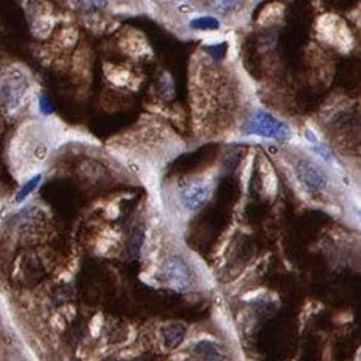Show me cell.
<instances>
[{"mask_svg":"<svg viewBox=\"0 0 361 361\" xmlns=\"http://www.w3.org/2000/svg\"><path fill=\"white\" fill-rule=\"evenodd\" d=\"M294 173L308 193H322L329 183V176L323 166L307 156L294 158Z\"/></svg>","mask_w":361,"mask_h":361,"instance_id":"cell-2","label":"cell"},{"mask_svg":"<svg viewBox=\"0 0 361 361\" xmlns=\"http://www.w3.org/2000/svg\"><path fill=\"white\" fill-rule=\"evenodd\" d=\"M143 241H145V231H143V228H137L135 233H133L132 241H130V252L133 255L140 254V250H142V246H143Z\"/></svg>","mask_w":361,"mask_h":361,"instance_id":"cell-12","label":"cell"},{"mask_svg":"<svg viewBox=\"0 0 361 361\" xmlns=\"http://www.w3.org/2000/svg\"><path fill=\"white\" fill-rule=\"evenodd\" d=\"M243 133L246 135H260L265 138H275L279 142L290 138V129L284 124L283 121L276 119L275 116L270 113L259 109L255 111L250 118L246 121V124L243 126Z\"/></svg>","mask_w":361,"mask_h":361,"instance_id":"cell-1","label":"cell"},{"mask_svg":"<svg viewBox=\"0 0 361 361\" xmlns=\"http://www.w3.org/2000/svg\"><path fill=\"white\" fill-rule=\"evenodd\" d=\"M193 353L201 361H224L225 352L222 347L211 341H201L193 347Z\"/></svg>","mask_w":361,"mask_h":361,"instance_id":"cell-7","label":"cell"},{"mask_svg":"<svg viewBox=\"0 0 361 361\" xmlns=\"http://www.w3.org/2000/svg\"><path fill=\"white\" fill-rule=\"evenodd\" d=\"M111 0H75L79 10L87 11V13H93V11H103L108 8Z\"/></svg>","mask_w":361,"mask_h":361,"instance_id":"cell-9","label":"cell"},{"mask_svg":"<svg viewBox=\"0 0 361 361\" xmlns=\"http://www.w3.org/2000/svg\"><path fill=\"white\" fill-rule=\"evenodd\" d=\"M27 90V79L15 66L0 68V104L11 108L21 102Z\"/></svg>","mask_w":361,"mask_h":361,"instance_id":"cell-3","label":"cell"},{"mask_svg":"<svg viewBox=\"0 0 361 361\" xmlns=\"http://www.w3.org/2000/svg\"><path fill=\"white\" fill-rule=\"evenodd\" d=\"M191 27L197 29V31H215L220 27V21L214 16H200L190 23Z\"/></svg>","mask_w":361,"mask_h":361,"instance_id":"cell-10","label":"cell"},{"mask_svg":"<svg viewBox=\"0 0 361 361\" xmlns=\"http://www.w3.org/2000/svg\"><path fill=\"white\" fill-rule=\"evenodd\" d=\"M212 185L209 180L204 178H193L186 182L182 190H180V201L188 211H197L207 202L209 196H211Z\"/></svg>","mask_w":361,"mask_h":361,"instance_id":"cell-5","label":"cell"},{"mask_svg":"<svg viewBox=\"0 0 361 361\" xmlns=\"http://www.w3.org/2000/svg\"><path fill=\"white\" fill-rule=\"evenodd\" d=\"M186 329L182 324H167L164 329H162V339L167 348H177L180 343L185 341Z\"/></svg>","mask_w":361,"mask_h":361,"instance_id":"cell-8","label":"cell"},{"mask_svg":"<svg viewBox=\"0 0 361 361\" xmlns=\"http://www.w3.org/2000/svg\"><path fill=\"white\" fill-rule=\"evenodd\" d=\"M161 273L167 286L178 290V293H185V290H190L191 286H193V279H191L188 265L178 255H169L164 264H162Z\"/></svg>","mask_w":361,"mask_h":361,"instance_id":"cell-4","label":"cell"},{"mask_svg":"<svg viewBox=\"0 0 361 361\" xmlns=\"http://www.w3.org/2000/svg\"><path fill=\"white\" fill-rule=\"evenodd\" d=\"M252 0H193L197 8L209 13L220 15L224 18H230L231 15L241 13Z\"/></svg>","mask_w":361,"mask_h":361,"instance_id":"cell-6","label":"cell"},{"mask_svg":"<svg viewBox=\"0 0 361 361\" xmlns=\"http://www.w3.org/2000/svg\"><path fill=\"white\" fill-rule=\"evenodd\" d=\"M40 180H42V176H40V173H39V176H34L31 180H29V182H26L25 185H23V188L18 191V195H16V197H15L16 202L25 201L26 197L31 195L34 190L37 188L39 183H40Z\"/></svg>","mask_w":361,"mask_h":361,"instance_id":"cell-11","label":"cell"}]
</instances>
